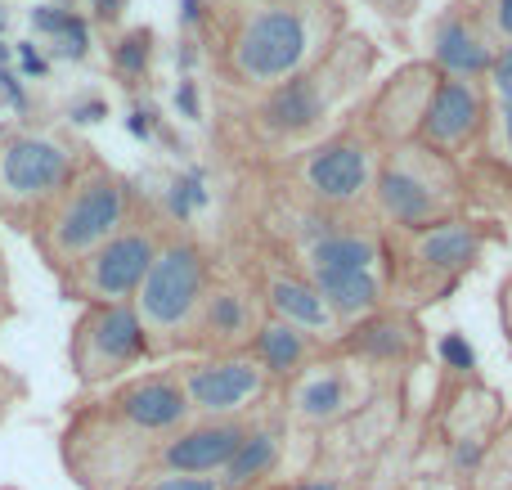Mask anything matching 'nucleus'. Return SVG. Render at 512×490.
<instances>
[{
    "label": "nucleus",
    "mask_w": 512,
    "mask_h": 490,
    "mask_svg": "<svg viewBox=\"0 0 512 490\" xmlns=\"http://www.w3.org/2000/svg\"><path fill=\"white\" fill-rule=\"evenodd\" d=\"M342 36V0H230L221 9V68L239 90L265 95L315 68Z\"/></svg>",
    "instance_id": "obj_1"
},
{
    "label": "nucleus",
    "mask_w": 512,
    "mask_h": 490,
    "mask_svg": "<svg viewBox=\"0 0 512 490\" xmlns=\"http://www.w3.org/2000/svg\"><path fill=\"white\" fill-rule=\"evenodd\" d=\"M373 50L360 36H342L315 68L297 72L292 81L256 95L252 104V131L261 144H306L310 135L324 131V122L333 117L337 104H346L351 90H360V81L369 77Z\"/></svg>",
    "instance_id": "obj_2"
},
{
    "label": "nucleus",
    "mask_w": 512,
    "mask_h": 490,
    "mask_svg": "<svg viewBox=\"0 0 512 490\" xmlns=\"http://www.w3.org/2000/svg\"><path fill=\"white\" fill-rule=\"evenodd\" d=\"M369 207L382 221V234H409L454 221L468 212L463 167L418 140L391 144L378 153V167H373Z\"/></svg>",
    "instance_id": "obj_3"
},
{
    "label": "nucleus",
    "mask_w": 512,
    "mask_h": 490,
    "mask_svg": "<svg viewBox=\"0 0 512 490\" xmlns=\"http://www.w3.org/2000/svg\"><path fill=\"white\" fill-rule=\"evenodd\" d=\"M131 212H135L131 180H126L122 171L90 158L86 167L77 171V180L41 212V221L32 225V239H36V248H41L45 266L68 275L99 243H108L122 225H131L135 221Z\"/></svg>",
    "instance_id": "obj_4"
},
{
    "label": "nucleus",
    "mask_w": 512,
    "mask_h": 490,
    "mask_svg": "<svg viewBox=\"0 0 512 490\" xmlns=\"http://www.w3.org/2000/svg\"><path fill=\"white\" fill-rule=\"evenodd\" d=\"M212 288V257L198 239L189 234H167L153 257L149 275H144L140 293L131 297L135 315H140L144 333H149L153 356H171V351H194L198 311Z\"/></svg>",
    "instance_id": "obj_5"
},
{
    "label": "nucleus",
    "mask_w": 512,
    "mask_h": 490,
    "mask_svg": "<svg viewBox=\"0 0 512 490\" xmlns=\"http://www.w3.org/2000/svg\"><path fill=\"white\" fill-rule=\"evenodd\" d=\"M86 149L59 131H18L0 144V216L32 230L41 212L77 180Z\"/></svg>",
    "instance_id": "obj_6"
},
{
    "label": "nucleus",
    "mask_w": 512,
    "mask_h": 490,
    "mask_svg": "<svg viewBox=\"0 0 512 490\" xmlns=\"http://www.w3.org/2000/svg\"><path fill=\"white\" fill-rule=\"evenodd\" d=\"M378 144L364 135V126H346L324 140L297 149L292 158V185L301 189L315 212L328 216H355L369 207L373 167H378Z\"/></svg>",
    "instance_id": "obj_7"
},
{
    "label": "nucleus",
    "mask_w": 512,
    "mask_h": 490,
    "mask_svg": "<svg viewBox=\"0 0 512 490\" xmlns=\"http://www.w3.org/2000/svg\"><path fill=\"white\" fill-rule=\"evenodd\" d=\"M481 248H486V230L468 216L427 225V230L387 234V288L409 284L441 293L454 288L472 266H477Z\"/></svg>",
    "instance_id": "obj_8"
},
{
    "label": "nucleus",
    "mask_w": 512,
    "mask_h": 490,
    "mask_svg": "<svg viewBox=\"0 0 512 490\" xmlns=\"http://www.w3.org/2000/svg\"><path fill=\"white\" fill-rule=\"evenodd\" d=\"M162 225L153 221H131L113 234L108 243H99L81 266H72L63 275V288H68L77 302L86 306H113V302H131L140 293L144 275H149L153 257L162 248Z\"/></svg>",
    "instance_id": "obj_9"
},
{
    "label": "nucleus",
    "mask_w": 512,
    "mask_h": 490,
    "mask_svg": "<svg viewBox=\"0 0 512 490\" xmlns=\"http://www.w3.org/2000/svg\"><path fill=\"white\" fill-rule=\"evenodd\" d=\"M68 360H72V369H77V378L86 387L113 383V378H122L126 369L153 360L149 333H144L135 306L131 302L86 306V311H81V320L72 324Z\"/></svg>",
    "instance_id": "obj_10"
},
{
    "label": "nucleus",
    "mask_w": 512,
    "mask_h": 490,
    "mask_svg": "<svg viewBox=\"0 0 512 490\" xmlns=\"http://www.w3.org/2000/svg\"><path fill=\"white\" fill-rule=\"evenodd\" d=\"M297 270H387V234L355 216H328L310 207L297 216Z\"/></svg>",
    "instance_id": "obj_11"
},
{
    "label": "nucleus",
    "mask_w": 512,
    "mask_h": 490,
    "mask_svg": "<svg viewBox=\"0 0 512 490\" xmlns=\"http://www.w3.org/2000/svg\"><path fill=\"white\" fill-rule=\"evenodd\" d=\"M185 401L194 419H243L256 401L265 396L270 378L248 351H230V356H198L185 369H176Z\"/></svg>",
    "instance_id": "obj_12"
},
{
    "label": "nucleus",
    "mask_w": 512,
    "mask_h": 490,
    "mask_svg": "<svg viewBox=\"0 0 512 490\" xmlns=\"http://www.w3.org/2000/svg\"><path fill=\"white\" fill-rule=\"evenodd\" d=\"M486 113H490V90L481 81H454V77H436L427 108L418 117L414 140L427 144L432 153L459 162L463 153L481 149L486 135Z\"/></svg>",
    "instance_id": "obj_13"
},
{
    "label": "nucleus",
    "mask_w": 512,
    "mask_h": 490,
    "mask_svg": "<svg viewBox=\"0 0 512 490\" xmlns=\"http://www.w3.org/2000/svg\"><path fill=\"white\" fill-rule=\"evenodd\" d=\"M104 414L113 423H122L126 432H135L140 441H162L194 419V414H189V401H185V387H180L176 374L126 378V383L108 396Z\"/></svg>",
    "instance_id": "obj_14"
},
{
    "label": "nucleus",
    "mask_w": 512,
    "mask_h": 490,
    "mask_svg": "<svg viewBox=\"0 0 512 490\" xmlns=\"http://www.w3.org/2000/svg\"><path fill=\"white\" fill-rule=\"evenodd\" d=\"M432 59L427 68L436 77H454V81H481L486 86V72H490V59H495V36L486 32L481 23L477 5H450L432 18Z\"/></svg>",
    "instance_id": "obj_15"
},
{
    "label": "nucleus",
    "mask_w": 512,
    "mask_h": 490,
    "mask_svg": "<svg viewBox=\"0 0 512 490\" xmlns=\"http://www.w3.org/2000/svg\"><path fill=\"white\" fill-rule=\"evenodd\" d=\"M248 419H189L180 432L162 437L153 446V473H189V477H216L234 459Z\"/></svg>",
    "instance_id": "obj_16"
},
{
    "label": "nucleus",
    "mask_w": 512,
    "mask_h": 490,
    "mask_svg": "<svg viewBox=\"0 0 512 490\" xmlns=\"http://www.w3.org/2000/svg\"><path fill=\"white\" fill-rule=\"evenodd\" d=\"M256 297H261L265 315L292 324V329H301L315 342H333L337 333H342V324L328 315V306H324V297L315 293V284H310L297 266H288V261H270V266H261Z\"/></svg>",
    "instance_id": "obj_17"
},
{
    "label": "nucleus",
    "mask_w": 512,
    "mask_h": 490,
    "mask_svg": "<svg viewBox=\"0 0 512 490\" xmlns=\"http://www.w3.org/2000/svg\"><path fill=\"white\" fill-rule=\"evenodd\" d=\"M432 81H436V72L427 68V63H409V68H400L391 81H382V90L369 104V117H364V135H369L378 149L414 140L418 117H423L427 95H432Z\"/></svg>",
    "instance_id": "obj_18"
},
{
    "label": "nucleus",
    "mask_w": 512,
    "mask_h": 490,
    "mask_svg": "<svg viewBox=\"0 0 512 490\" xmlns=\"http://www.w3.org/2000/svg\"><path fill=\"white\" fill-rule=\"evenodd\" d=\"M261 297L243 284H216L207 288V302L198 311L194 351L203 356H230V351H248L256 324H261Z\"/></svg>",
    "instance_id": "obj_19"
},
{
    "label": "nucleus",
    "mask_w": 512,
    "mask_h": 490,
    "mask_svg": "<svg viewBox=\"0 0 512 490\" xmlns=\"http://www.w3.org/2000/svg\"><path fill=\"white\" fill-rule=\"evenodd\" d=\"M315 284V293L324 297L328 315H333L342 329H355L369 315L382 311L387 302V270H319V275H306Z\"/></svg>",
    "instance_id": "obj_20"
},
{
    "label": "nucleus",
    "mask_w": 512,
    "mask_h": 490,
    "mask_svg": "<svg viewBox=\"0 0 512 490\" xmlns=\"http://www.w3.org/2000/svg\"><path fill=\"white\" fill-rule=\"evenodd\" d=\"M288 410L301 423H333L351 410V374L342 365H306L288 383Z\"/></svg>",
    "instance_id": "obj_21"
},
{
    "label": "nucleus",
    "mask_w": 512,
    "mask_h": 490,
    "mask_svg": "<svg viewBox=\"0 0 512 490\" xmlns=\"http://www.w3.org/2000/svg\"><path fill=\"white\" fill-rule=\"evenodd\" d=\"M315 351H319L315 338H306L301 329L274 320V315H261V324H256V333L248 342V356L261 365V374L270 378V383H292V378L315 360Z\"/></svg>",
    "instance_id": "obj_22"
},
{
    "label": "nucleus",
    "mask_w": 512,
    "mask_h": 490,
    "mask_svg": "<svg viewBox=\"0 0 512 490\" xmlns=\"http://www.w3.org/2000/svg\"><path fill=\"white\" fill-rule=\"evenodd\" d=\"M279 459H283V428L279 423H248L234 459L216 477H221L225 490H256L274 477Z\"/></svg>",
    "instance_id": "obj_23"
},
{
    "label": "nucleus",
    "mask_w": 512,
    "mask_h": 490,
    "mask_svg": "<svg viewBox=\"0 0 512 490\" xmlns=\"http://www.w3.org/2000/svg\"><path fill=\"white\" fill-rule=\"evenodd\" d=\"M351 347L373 365H391V360H405L418 347V324L400 311H378L351 329Z\"/></svg>",
    "instance_id": "obj_24"
},
{
    "label": "nucleus",
    "mask_w": 512,
    "mask_h": 490,
    "mask_svg": "<svg viewBox=\"0 0 512 490\" xmlns=\"http://www.w3.org/2000/svg\"><path fill=\"white\" fill-rule=\"evenodd\" d=\"M32 27L41 36H50V50L59 59H86L90 54V23L77 14V9H63V5H36L32 9Z\"/></svg>",
    "instance_id": "obj_25"
},
{
    "label": "nucleus",
    "mask_w": 512,
    "mask_h": 490,
    "mask_svg": "<svg viewBox=\"0 0 512 490\" xmlns=\"http://www.w3.org/2000/svg\"><path fill=\"white\" fill-rule=\"evenodd\" d=\"M490 162L512 171V99H490L486 113V135H481V149Z\"/></svg>",
    "instance_id": "obj_26"
},
{
    "label": "nucleus",
    "mask_w": 512,
    "mask_h": 490,
    "mask_svg": "<svg viewBox=\"0 0 512 490\" xmlns=\"http://www.w3.org/2000/svg\"><path fill=\"white\" fill-rule=\"evenodd\" d=\"M149 41H153V36L144 32V27H140V32H126L122 41L113 45V68L122 72V77H144V68H149V54H153Z\"/></svg>",
    "instance_id": "obj_27"
},
{
    "label": "nucleus",
    "mask_w": 512,
    "mask_h": 490,
    "mask_svg": "<svg viewBox=\"0 0 512 490\" xmlns=\"http://www.w3.org/2000/svg\"><path fill=\"white\" fill-rule=\"evenodd\" d=\"M131 490H225L221 477H189V473H144Z\"/></svg>",
    "instance_id": "obj_28"
},
{
    "label": "nucleus",
    "mask_w": 512,
    "mask_h": 490,
    "mask_svg": "<svg viewBox=\"0 0 512 490\" xmlns=\"http://www.w3.org/2000/svg\"><path fill=\"white\" fill-rule=\"evenodd\" d=\"M436 351H441V360L454 369V374H472L477 369V351H472V342L463 338L459 329H450L441 342H436Z\"/></svg>",
    "instance_id": "obj_29"
},
{
    "label": "nucleus",
    "mask_w": 512,
    "mask_h": 490,
    "mask_svg": "<svg viewBox=\"0 0 512 490\" xmlns=\"http://www.w3.org/2000/svg\"><path fill=\"white\" fill-rule=\"evenodd\" d=\"M486 90H490V99H512V41L499 45L495 59H490Z\"/></svg>",
    "instance_id": "obj_30"
},
{
    "label": "nucleus",
    "mask_w": 512,
    "mask_h": 490,
    "mask_svg": "<svg viewBox=\"0 0 512 490\" xmlns=\"http://www.w3.org/2000/svg\"><path fill=\"white\" fill-rule=\"evenodd\" d=\"M477 14H481V23H486V32L495 36V45L512 41V0H481Z\"/></svg>",
    "instance_id": "obj_31"
},
{
    "label": "nucleus",
    "mask_w": 512,
    "mask_h": 490,
    "mask_svg": "<svg viewBox=\"0 0 512 490\" xmlns=\"http://www.w3.org/2000/svg\"><path fill=\"white\" fill-rule=\"evenodd\" d=\"M481 459H486V441H481V437H463V441H454L450 464L459 468V473H477Z\"/></svg>",
    "instance_id": "obj_32"
},
{
    "label": "nucleus",
    "mask_w": 512,
    "mask_h": 490,
    "mask_svg": "<svg viewBox=\"0 0 512 490\" xmlns=\"http://www.w3.org/2000/svg\"><path fill=\"white\" fill-rule=\"evenodd\" d=\"M14 54H18V63H23L27 77H45V68H50V63H45L41 54H36V45H32V41H23Z\"/></svg>",
    "instance_id": "obj_33"
},
{
    "label": "nucleus",
    "mask_w": 512,
    "mask_h": 490,
    "mask_svg": "<svg viewBox=\"0 0 512 490\" xmlns=\"http://www.w3.org/2000/svg\"><path fill=\"white\" fill-rule=\"evenodd\" d=\"M0 90H5V95H9V104H14V108H27V95H23V86H18V77H14V72H5V68H0Z\"/></svg>",
    "instance_id": "obj_34"
},
{
    "label": "nucleus",
    "mask_w": 512,
    "mask_h": 490,
    "mask_svg": "<svg viewBox=\"0 0 512 490\" xmlns=\"http://www.w3.org/2000/svg\"><path fill=\"white\" fill-rule=\"evenodd\" d=\"M499 320H504V333L512 342V275L504 279V288H499Z\"/></svg>",
    "instance_id": "obj_35"
},
{
    "label": "nucleus",
    "mask_w": 512,
    "mask_h": 490,
    "mask_svg": "<svg viewBox=\"0 0 512 490\" xmlns=\"http://www.w3.org/2000/svg\"><path fill=\"white\" fill-rule=\"evenodd\" d=\"M180 108H185V117H198V108H203V104H198V90H194V81H180Z\"/></svg>",
    "instance_id": "obj_36"
},
{
    "label": "nucleus",
    "mask_w": 512,
    "mask_h": 490,
    "mask_svg": "<svg viewBox=\"0 0 512 490\" xmlns=\"http://www.w3.org/2000/svg\"><path fill=\"white\" fill-rule=\"evenodd\" d=\"M90 9H95L99 23H113V18L122 14V0H90Z\"/></svg>",
    "instance_id": "obj_37"
},
{
    "label": "nucleus",
    "mask_w": 512,
    "mask_h": 490,
    "mask_svg": "<svg viewBox=\"0 0 512 490\" xmlns=\"http://www.w3.org/2000/svg\"><path fill=\"white\" fill-rule=\"evenodd\" d=\"M72 117H77V122H99V117H104V104H99V99L95 104H77L72 108Z\"/></svg>",
    "instance_id": "obj_38"
},
{
    "label": "nucleus",
    "mask_w": 512,
    "mask_h": 490,
    "mask_svg": "<svg viewBox=\"0 0 512 490\" xmlns=\"http://www.w3.org/2000/svg\"><path fill=\"white\" fill-rule=\"evenodd\" d=\"M288 490H342V482H328V477H306V482H297Z\"/></svg>",
    "instance_id": "obj_39"
},
{
    "label": "nucleus",
    "mask_w": 512,
    "mask_h": 490,
    "mask_svg": "<svg viewBox=\"0 0 512 490\" xmlns=\"http://www.w3.org/2000/svg\"><path fill=\"white\" fill-rule=\"evenodd\" d=\"M9 311V270H5V257H0V315Z\"/></svg>",
    "instance_id": "obj_40"
},
{
    "label": "nucleus",
    "mask_w": 512,
    "mask_h": 490,
    "mask_svg": "<svg viewBox=\"0 0 512 490\" xmlns=\"http://www.w3.org/2000/svg\"><path fill=\"white\" fill-rule=\"evenodd\" d=\"M203 14H207V9H203V0H185V23H194V18H198V23H203Z\"/></svg>",
    "instance_id": "obj_41"
},
{
    "label": "nucleus",
    "mask_w": 512,
    "mask_h": 490,
    "mask_svg": "<svg viewBox=\"0 0 512 490\" xmlns=\"http://www.w3.org/2000/svg\"><path fill=\"white\" fill-rule=\"evenodd\" d=\"M149 113H131V131L140 135V140H149V122H144Z\"/></svg>",
    "instance_id": "obj_42"
},
{
    "label": "nucleus",
    "mask_w": 512,
    "mask_h": 490,
    "mask_svg": "<svg viewBox=\"0 0 512 490\" xmlns=\"http://www.w3.org/2000/svg\"><path fill=\"white\" fill-rule=\"evenodd\" d=\"M5 23H9V14H5V9H0V63L9 59V45H5Z\"/></svg>",
    "instance_id": "obj_43"
}]
</instances>
